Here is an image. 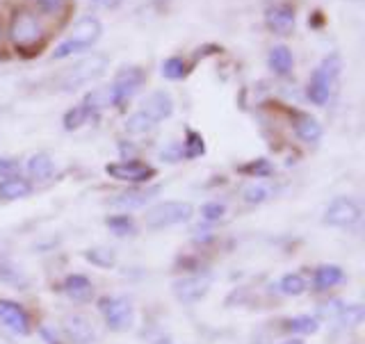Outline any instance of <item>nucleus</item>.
<instances>
[{
  "label": "nucleus",
  "instance_id": "10",
  "mask_svg": "<svg viewBox=\"0 0 365 344\" xmlns=\"http://www.w3.org/2000/svg\"><path fill=\"white\" fill-rule=\"evenodd\" d=\"M171 290H174V296L180 303H197L208 294L210 278L208 276H185V278L174 281Z\"/></svg>",
  "mask_w": 365,
  "mask_h": 344
},
{
  "label": "nucleus",
  "instance_id": "12",
  "mask_svg": "<svg viewBox=\"0 0 365 344\" xmlns=\"http://www.w3.org/2000/svg\"><path fill=\"white\" fill-rule=\"evenodd\" d=\"M0 324L7 326L11 333L28 335L30 333V317L23 308L9 299H0Z\"/></svg>",
  "mask_w": 365,
  "mask_h": 344
},
{
  "label": "nucleus",
  "instance_id": "24",
  "mask_svg": "<svg viewBox=\"0 0 365 344\" xmlns=\"http://www.w3.org/2000/svg\"><path fill=\"white\" fill-rule=\"evenodd\" d=\"M180 148H182V160H197L205 153V140L201 137V132L187 130L185 142L180 144Z\"/></svg>",
  "mask_w": 365,
  "mask_h": 344
},
{
  "label": "nucleus",
  "instance_id": "19",
  "mask_svg": "<svg viewBox=\"0 0 365 344\" xmlns=\"http://www.w3.org/2000/svg\"><path fill=\"white\" fill-rule=\"evenodd\" d=\"M292 64H294V57L288 46H274L267 55V66L277 75H288L292 71Z\"/></svg>",
  "mask_w": 365,
  "mask_h": 344
},
{
  "label": "nucleus",
  "instance_id": "38",
  "mask_svg": "<svg viewBox=\"0 0 365 344\" xmlns=\"http://www.w3.org/2000/svg\"><path fill=\"white\" fill-rule=\"evenodd\" d=\"M224 48L222 46H217V43H205V46H199L197 51H194V62L199 60V57H208V55H217V53H222Z\"/></svg>",
  "mask_w": 365,
  "mask_h": 344
},
{
  "label": "nucleus",
  "instance_id": "43",
  "mask_svg": "<svg viewBox=\"0 0 365 344\" xmlns=\"http://www.w3.org/2000/svg\"><path fill=\"white\" fill-rule=\"evenodd\" d=\"M153 3H155V7H160V9H163L167 3H169V0H153Z\"/></svg>",
  "mask_w": 365,
  "mask_h": 344
},
{
  "label": "nucleus",
  "instance_id": "22",
  "mask_svg": "<svg viewBox=\"0 0 365 344\" xmlns=\"http://www.w3.org/2000/svg\"><path fill=\"white\" fill-rule=\"evenodd\" d=\"M285 330L290 333H299V335H313L319 330V322L311 315H299V317H292V319H285L283 324Z\"/></svg>",
  "mask_w": 365,
  "mask_h": 344
},
{
  "label": "nucleus",
  "instance_id": "18",
  "mask_svg": "<svg viewBox=\"0 0 365 344\" xmlns=\"http://www.w3.org/2000/svg\"><path fill=\"white\" fill-rule=\"evenodd\" d=\"M26 171L32 180H48L55 174V160L48 153H34L28 157Z\"/></svg>",
  "mask_w": 365,
  "mask_h": 344
},
{
  "label": "nucleus",
  "instance_id": "13",
  "mask_svg": "<svg viewBox=\"0 0 365 344\" xmlns=\"http://www.w3.org/2000/svg\"><path fill=\"white\" fill-rule=\"evenodd\" d=\"M146 117H151L155 123L158 121H165L169 119L171 114H174V98H171L169 91L165 89H158L153 94H148L144 100H142V110Z\"/></svg>",
  "mask_w": 365,
  "mask_h": 344
},
{
  "label": "nucleus",
  "instance_id": "21",
  "mask_svg": "<svg viewBox=\"0 0 365 344\" xmlns=\"http://www.w3.org/2000/svg\"><path fill=\"white\" fill-rule=\"evenodd\" d=\"M345 281V271H342L338 265H322L317 267L315 276H313V285L317 290H331L336 288L338 283Z\"/></svg>",
  "mask_w": 365,
  "mask_h": 344
},
{
  "label": "nucleus",
  "instance_id": "3",
  "mask_svg": "<svg viewBox=\"0 0 365 344\" xmlns=\"http://www.w3.org/2000/svg\"><path fill=\"white\" fill-rule=\"evenodd\" d=\"M43 32H41V26L37 16L32 14L28 9H16L14 16H11V23H9V39L11 43L16 46L21 53L32 51L37 48V43L41 41Z\"/></svg>",
  "mask_w": 365,
  "mask_h": 344
},
{
  "label": "nucleus",
  "instance_id": "37",
  "mask_svg": "<svg viewBox=\"0 0 365 344\" xmlns=\"http://www.w3.org/2000/svg\"><path fill=\"white\" fill-rule=\"evenodd\" d=\"M26 283L19 271L9 269V267H0V285H21Z\"/></svg>",
  "mask_w": 365,
  "mask_h": 344
},
{
  "label": "nucleus",
  "instance_id": "30",
  "mask_svg": "<svg viewBox=\"0 0 365 344\" xmlns=\"http://www.w3.org/2000/svg\"><path fill=\"white\" fill-rule=\"evenodd\" d=\"M106 226L117 237H125V235L135 233V221H133V217H128V214H112L106 219Z\"/></svg>",
  "mask_w": 365,
  "mask_h": 344
},
{
  "label": "nucleus",
  "instance_id": "33",
  "mask_svg": "<svg viewBox=\"0 0 365 344\" xmlns=\"http://www.w3.org/2000/svg\"><path fill=\"white\" fill-rule=\"evenodd\" d=\"M224 214H226V205L220 203V201L205 203L203 208H201V219L203 221H220Z\"/></svg>",
  "mask_w": 365,
  "mask_h": 344
},
{
  "label": "nucleus",
  "instance_id": "39",
  "mask_svg": "<svg viewBox=\"0 0 365 344\" xmlns=\"http://www.w3.org/2000/svg\"><path fill=\"white\" fill-rule=\"evenodd\" d=\"M39 335H41V338L46 340V344H62L60 335H57L55 330H53V326H48V324L39 326Z\"/></svg>",
  "mask_w": 365,
  "mask_h": 344
},
{
  "label": "nucleus",
  "instance_id": "1",
  "mask_svg": "<svg viewBox=\"0 0 365 344\" xmlns=\"http://www.w3.org/2000/svg\"><path fill=\"white\" fill-rule=\"evenodd\" d=\"M340 68H342V60L338 53H331L319 62V66L313 71L311 80H308V87H306V96L313 105L322 108L329 103L331 94H334V87L338 83Z\"/></svg>",
  "mask_w": 365,
  "mask_h": 344
},
{
  "label": "nucleus",
  "instance_id": "41",
  "mask_svg": "<svg viewBox=\"0 0 365 344\" xmlns=\"http://www.w3.org/2000/svg\"><path fill=\"white\" fill-rule=\"evenodd\" d=\"M308 23H311V26H322V14H319V11H315V14H313V21H308Z\"/></svg>",
  "mask_w": 365,
  "mask_h": 344
},
{
  "label": "nucleus",
  "instance_id": "6",
  "mask_svg": "<svg viewBox=\"0 0 365 344\" xmlns=\"http://www.w3.org/2000/svg\"><path fill=\"white\" fill-rule=\"evenodd\" d=\"M192 217V205L185 201H163L146 212V226L153 231H163L178 224H185Z\"/></svg>",
  "mask_w": 365,
  "mask_h": 344
},
{
  "label": "nucleus",
  "instance_id": "36",
  "mask_svg": "<svg viewBox=\"0 0 365 344\" xmlns=\"http://www.w3.org/2000/svg\"><path fill=\"white\" fill-rule=\"evenodd\" d=\"M32 3L37 5L43 14H57V11L64 7L66 0H32Z\"/></svg>",
  "mask_w": 365,
  "mask_h": 344
},
{
  "label": "nucleus",
  "instance_id": "29",
  "mask_svg": "<svg viewBox=\"0 0 365 344\" xmlns=\"http://www.w3.org/2000/svg\"><path fill=\"white\" fill-rule=\"evenodd\" d=\"M237 171L245 176H251V178H267L274 174V167H272L269 160L258 157V160H251V162H247L242 167H237Z\"/></svg>",
  "mask_w": 365,
  "mask_h": 344
},
{
  "label": "nucleus",
  "instance_id": "14",
  "mask_svg": "<svg viewBox=\"0 0 365 344\" xmlns=\"http://www.w3.org/2000/svg\"><path fill=\"white\" fill-rule=\"evenodd\" d=\"M62 330L68 342L73 344H91V340L96 338L94 324L89 322L85 315H68L62 322Z\"/></svg>",
  "mask_w": 365,
  "mask_h": 344
},
{
  "label": "nucleus",
  "instance_id": "9",
  "mask_svg": "<svg viewBox=\"0 0 365 344\" xmlns=\"http://www.w3.org/2000/svg\"><path fill=\"white\" fill-rule=\"evenodd\" d=\"M106 174L119 182H148L155 176V169L148 167L144 162H137V160H123V162H112L106 167Z\"/></svg>",
  "mask_w": 365,
  "mask_h": 344
},
{
  "label": "nucleus",
  "instance_id": "34",
  "mask_svg": "<svg viewBox=\"0 0 365 344\" xmlns=\"http://www.w3.org/2000/svg\"><path fill=\"white\" fill-rule=\"evenodd\" d=\"M21 174V165L14 157H0V178H14Z\"/></svg>",
  "mask_w": 365,
  "mask_h": 344
},
{
  "label": "nucleus",
  "instance_id": "8",
  "mask_svg": "<svg viewBox=\"0 0 365 344\" xmlns=\"http://www.w3.org/2000/svg\"><path fill=\"white\" fill-rule=\"evenodd\" d=\"M359 219H361L359 203L347 197L334 199L324 210V224L334 228H351L354 224H359Z\"/></svg>",
  "mask_w": 365,
  "mask_h": 344
},
{
  "label": "nucleus",
  "instance_id": "5",
  "mask_svg": "<svg viewBox=\"0 0 365 344\" xmlns=\"http://www.w3.org/2000/svg\"><path fill=\"white\" fill-rule=\"evenodd\" d=\"M98 311L106 319V324L114 333L130 330L135 324V308L125 296H103L98 301Z\"/></svg>",
  "mask_w": 365,
  "mask_h": 344
},
{
  "label": "nucleus",
  "instance_id": "28",
  "mask_svg": "<svg viewBox=\"0 0 365 344\" xmlns=\"http://www.w3.org/2000/svg\"><path fill=\"white\" fill-rule=\"evenodd\" d=\"M242 199L247 205H260L272 199V187L269 185H262V182H251V185L245 187L242 192Z\"/></svg>",
  "mask_w": 365,
  "mask_h": 344
},
{
  "label": "nucleus",
  "instance_id": "16",
  "mask_svg": "<svg viewBox=\"0 0 365 344\" xmlns=\"http://www.w3.org/2000/svg\"><path fill=\"white\" fill-rule=\"evenodd\" d=\"M292 125H294L297 137L306 144H315L319 142V137H322V125H319L315 117H311V114H306V112H297Z\"/></svg>",
  "mask_w": 365,
  "mask_h": 344
},
{
  "label": "nucleus",
  "instance_id": "35",
  "mask_svg": "<svg viewBox=\"0 0 365 344\" xmlns=\"http://www.w3.org/2000/svg\"><path fill=\"white\" fill-rule=\"evenodd\" d=\"M160 160H163V162H169V165L180 162V160H182V148H180V144L171 142L167 148H163V151H160Z\"/></svg>",
  "mask_w": 365,
  "mask_h": 344
},
{
  "label": "nucleus",
  "instance_id": "27",
  "mask_svg": "<svg viewBox=\"0 0 365 344\" xmlns=\"http://www.w3.org/2000/svg\"><path fill=\"white\" fill-rule=\"evenodd\" d=\"M306 288L308 285H306V278L302 276V273H285L279 283V290L285 296H302L306 292Z\"/></svg>",
  "mask_w": 365,
  "mask_h": 344
},
{
  "label": "nucleus",
  "instance_id": "15",
  "mask_svg": "<svg viewBox=\"0 0 365 344\" xmlns=\"http://www.w3.org/2000/svg\"><path fill=\"white\" fill-rule=\"evenodd\" d=\"M160 194V187H151V189H128L119 194L117 199H112L110 205L114 208H121V210H137V208H144V205L151 201L153 197Z\"/></svg>",
  "mask_w": 365,
  "mask_h": 344
},
{
  "label": "nucleus",
  "instance_id": "2",
  "mask_svg": "<svg viewBox=\"0 0 365 344\" xmlns=\"http://www.w3.org/2000/svg\"><path fill=\"white\" fill-rule=\"evenodd\" d=\"M101 34H103V26L98 19L94 16L80 19L71 28V32H68V37L53 51V60H66L71 55L89 51L101 39Z\"/></svg>",
  "mask_w": 365,
  "mask_h": 344
},
{
  "label": "nucleus",
  "instance_id": "7",
  "mask_svg": "<svg viewBox=\"0 0 365 344\" xmlns=\"http://www.w3.org/2000/svg\"><path fill=\"white\" fill-rule=\"evenodd\" d=\"M146 83V71L140 66H123L121 71L114 78V83L110 85V98L112 108H119L123 103H128L133 94Z\"/></svg>",
  "mask_w": 365,
  "mask_h": 344
},
{
  "label": "nucleus",
  "instance_id": "20",
  "mask_svg": "<svg viewBox=\"0 0 365 344\" xmlns=\"http://www.w3.org/2000/svg\"><path fill=\"white\" fill-rule=\"evenodd\" d=\"M30 182L23 180L21 176H14V178H3L0 180V199L5 201H19V199H26L30 197Z\"/></svg>",
  "mask_w": 365,
  "mask_h": 344
},
{
  "label": "nucleus",
  "instance_id": "26",
  "mask_svg": "<svg viewBox=\"0 0 365 344\" xmlns=\"http://www.w3.org/2000/svg\"><path fill=\"white\" fill-rule=\"evenodd\" d=\"M91 119V112H89V108H85L83 103L80 105H76V108H71L66 114H64V119H62V123H64V130H78V128H83V125L87 123Z\"/></svg>",
  "mask_w": 365,
  "mask_h": 344
},
{
  "label": "nucleus",
  "instance_id": "4",
  "mask_svg": "<svg viewBox=\"0 0 365 344\" xmlns=\"http://www.w3.org/2000/svg\"><path fill=\"white\" fill-rule=\"evenodd\" d=\"M106 68H108V57L101 53H94L91 57H85V60L73 64L71 68H66V73L60 78V87H62V91H73L78 87L91 83V80L101 78L106 73Z\"/></svg>",
  "mask_w": 365,
  "mask_h": 344
},
{
  "label": "nucleus",
  "instance_id": "40",
  "mask_svg": "<svg viewBox=\"0 0 365 344\" xmlns=\"http://www.w3.org/2000/svg\"><path fill=\"white\" fill-rule=\"evenodd\" d=\"M123 0H91V5L98 7V9H117Z\"/></svg>",
  "mask_w": 365,
  "mask_h": 344
},
{
  "label": "nucleus",
  "instance_id": "23",
  "mask_svg": "<svg viewBox=\"0 0 365 344\" xmlns=\"http://www.w3.org/2000/svg\"><path fill=\"white\" fill-rule=\"evenodd\" d=\"M163 78H167V80H174V83H178V80H182V78H187V73H190V64L182 60V57H178V55H174V57H167V60L163 62Z\"/></svg>",
  "mask_w": 365,
  "mask_h": 344
},
{
  "label": "nucleus",
  "instance_id": "31",
  "mask_svg": "<svg viewBox=\"0 0 365 344\" xmlns=\"http://www.w3.org/2000/svg\"><path fill=\"white\" fill-rule=\"evenodd\" d=\"M155 128V121L151 117H146L144 112H135L133 117L125 121V132L128 135H146Z\"/></svg>",
  "mask_w": 365,
  "mask_h": 344
},
{
  "label": "nucleus",
  "instance_id": "11",
  "mask_svg": "<svg viewBox=\"0 0 365 344\" xmlns=\"http://www.w3.org/2000/svg\"><path fill=\"white\" fill-rule=\"evenodd\" d=\"M265 26L279 37H290L294 30V7L288 3L269 5L265 9Z\"/></svg>",
  "mask_w": 365,
  "mask_h": 344
},
{
  "label": "nucleus",
  "instance_id": "42",
  "mask_svg": "<svg viewBox=\"0 0 365 344\" xmlns=\"http://www.w3.org/2000/svg\"><path fill=\"white\" fill-rule=\"evenodd\" d=\"M281 344H306L302 338H288V340H283Z\"/></svg>",
  "mask_w": 365,
  "mask_h": 344
},
{
  "label": "nucleus",
  "instance_id": "32",
  "mask_svg": "<svg viewBox=\"0 0 365 344\" xmlns=\"http://www.w3.org/2000/svg\"><path fill=\"white\" fill-rule=\"evenodd\" d=\"M336 319H340V322L349 328L359 326L363 322V306H342Z\"/></svg>",
  "mask_w": 365,
  "mask_h": 344
},
{
  "label": "nucleus",
  "instance_id": "17",
  "mask_svg": "<svg viewBox=\"0 0 365 344\" xmlns=\"http://www.w3.org/2000/svg\"><path fill=\"white\" fill-rule=\"evenodd\" d=\"M64 294L68 299L83 303L94 296V285H91V281L83 276V273H71V276H66L64 281Z\"/></svg>",
  "mask_w": 365,
  "mask_h": 344
},
{
  "label": "nucleus",
  "instance_id": "25",
  "mask_svg": "<svg viewBox=\"0 0 365 344\" xmlns=\"http://www.w3.org/2000/svg\"><path fill=\"white\" fill-rule=\"evenodd\" d=\"M85 260L91 262L94 267H103V269H110L117 265V254L112 249L106 246H96V249H87L85 251Z\"/></svg>",
  "mask_w": 365,
  "mask_h": 344
}]
</instances>
